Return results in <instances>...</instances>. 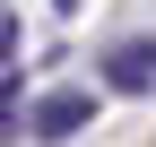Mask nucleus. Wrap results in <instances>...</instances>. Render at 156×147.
Masks as SVG:
<instances>
[{"instance_id": "f257e3e1", "label": "nucleus", "mask_w": 156, "mask_h": 147, "mask_svg": "<svg viewBox=\"0 0 156 147\" xmlns=\"http://www.w3.org/2000/svg\"><path fill=\"white\" fill-rule=\"evenodd\" d=\"M87 121H95V95H87V87H52V95H44V104L26 113V130H35V138L52 147V138H69V130H87Z\"/></svg>"}, {"instance_id": "f03ea898", "label": "nucleus", "mask_w": 156, "mask_h": 147, "mask_svg": "<svg viewBox=\"0 0 156 147\" xmlns=\"http://www.w3.org/2000/svg\"><path fill=\"white\" fill-rule=\"evenodd\" d=\"M147 78H156V35H147V43H113V52H104V87H113V95H139Z\"/></svg>"}]
</instances>
